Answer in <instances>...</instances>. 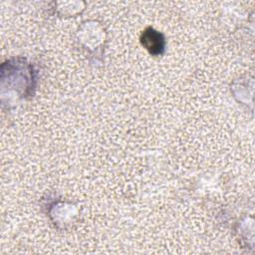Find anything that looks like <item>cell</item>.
Wrapping results in <instances>:
<instances>
[{
    "mask_svg": "<svg viewBox=\"0 0 255 255\" xmlns=\"http://www.w3.org/2000/svg\"><path fill=\"white\" fill-rule=\"evenodd\" d=\"M141 44L150 54L158 55L163 52L164 40L160 33L151 28L146 29L141 36Z\"/></svg>",
    "mask_w": 255,
    "mask_h": 255,
    "instance_id": "cell-1",
    "label": "cell"
}]
</instances>
